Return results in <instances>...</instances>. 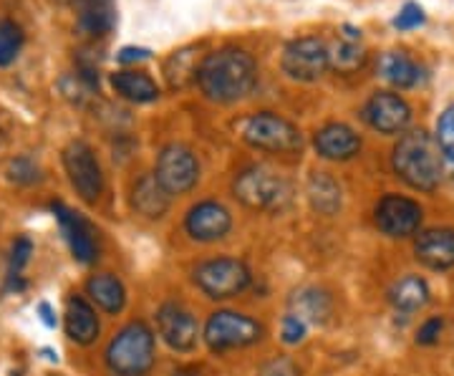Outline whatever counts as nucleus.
Here are the masks:
<instances>
[{
    "label": "nucleus",
    "mask_w": 454,
    "mask_h": 376,
    "mask_svg": "<svg viewBox=\"0 0 454 376\" xmlns=\"http://www.w3.org/2000/svg\"><path fill=\"white\" fill-rule=\"evenodd\" d=\"M255 82H258V64L243 49L212 51L197 66V83L202 94L220 104L247 97Z\"/></svg>",
    "instance_id": "1"
},
{
    "label": "nucleus",
    "mask_w": 454,
    "mask_h": 376,
    "mask_svg": "<svg viewBox=\"0 0 454 376\" xmlns=\"http://www.w3.org/2000/svg\"><path fill=\"white\" fill-rule=\"evenodd\" d=\"M394 172L402 180L422 192L437 190L442 180V162H439V149L432 142V137L424 129L406 131L399 139V145L394 147Z\"/></svg>",
    "instance_id": "2"
},
{
    "label": "nucleus",
    "mask_w": 454,
    "mask_h": 376,
    "mask_svg": "<svg viewBox=\"0 0 454 376\" xmlns=\"http://www.w3.org/2000/svg\"><path fill=\"white\" fill-rule=\"evenodd\" d=\"M106 364L116 376H145L154 366V333L145 321H131L112 339Z\"/></svg>",
    "instance_id": "3"
},
{
    "label": "nucleus",
    "mask_w": 454,
    "mask_h": 376,
    "mask_svg": "<svg viewBox=\"0 0 454 376\" xmlns=\"http://www.w3.org/2000/svg\"><path fill=\"white\" fill-rule=\"evenodd\" d=\"M235 197L250 210H283L291 200V187L268 167H247L235 177Z\"/></svg>",
    "instance_id": "4"
},
{
    "label": "nucleus",
    "mask_w": 454,
    "mask_h": 376,
    "mask_svg": "<svg viewBox=\"0 0 454 376\" xmlns=\"http://www.w3.org/2000/svg\"><path fill=\"white\" fill-rule=\"evenodd\" d=\"M243 139L250 147L270 154H293L303 147V137L298 127L273 112L250 116L243 124Z\"/></svg>",
    "instance_id": "5"
},
{
    "label": "nucleus",
    "mask_w": 454,
    "mask_h": 376,
    "mask_svg": "<svg viewBox=\"0 0 454 376\" xmlns=\"http://www.w3.org/2000/svg\"><path fill=\"white\" fill-rule=\"evenodd\" d=\"M250 268L238 258H215L195 268V286L215 301L243 294L250 286Z\"/></svg>",
    "instance_id": "6"
},
{
    "label": "nucleus",
    "mask_w": 454,
    "mask_h": 376,
    "mask_svg": "<svg viewBox=\"0 0 454 376\" xmlns=\"http://www.w3.org/2000/svg\"><path fill=\"white\" fill-rule=\"evenodd\" d=\"M262 333H265V328L245 313L217 311L212 313L207 326H205V344L220 354V351H230V349L258 344Z\"/></svg>",
    "instance_id": "7"
},
{
    "label": "nucleus",
    "mask_w": 454,
    "mask_h": 376,
    "mask_svg": "<svg viewBox=\"0 0 454 376\" xmlns=\"http://www.w3.org/2000/svg\"><path fill=\"white\" fill-rule=\"evenodd\" d=\"M154 180L162 184V190L169 197L190 192L200 180V162L195 152L182 145H167L157 157Z\"/></svg>",
    "instance_id": "8"
},
{
    "label": "nucleus",
    "mask_w": 454,
    "mask_h": 376,
    "mask_svg": "<svg viewBox=\"0 0 454 376\" xmlns=\"http://www.w3.org/2000/svg\"><path fill=\"white\" fill-rule=\"evenodd\" d=\"M64 167L71 187L82 195V200L97 202L104 192V175L94 149L86 142H71L64 149Z\"/></svg>",
    "instance_id": "9"
},
{
    "label": "nucleus",
    "mask_w": 454,
    "mask_h": 376,
    "mask_svg": "<svg viewBox=\"0 0 454 376\" xmlns=\"http://www.w3.org/2000/svg\"><path fill=\"white\" fill-rule=\"evenodd\" d=\"M328 46L316 35L295 38L283 53V71L293 82H318L328 71Z\"/></svg>",
    "instance_id": "10"
},
{
    "label": "nucleus",
    "mask_w": 454,
    "mask_h": 376,
    "mask_svg": "<svg viewBox=\"0 0 454 376\" xmlns=\"http://www.w3.org/2000/svg\"><path fill=\"white\" fill-rule=\"evenodd\" d=\"M376 225L389 238L414 235L422 225V208L402 195H387L376 205Z\"/></svg>",
    "instance_id": "11"
},
{
    "label": "nucleus",
    "mask_w": 454,
    "mask_h": 376,
    "mask_svg": "<svg viewBox=\"0 0 454 376\" xmlns=\"http://www.w3.org/2000/svg\"><path fill=\"white\" fill-rule=\"evenodd\" d=\"M157 328L164 344L175 351H192L200 341V326L195 316L179 303H164L157 311Z\"/></svg>",
    "instance_id": "12"
},
{
    "label": "nucleus",
    "mask_w": 454,
    "mask_h": 376,
    "mask_svg": "<svg viewBox=\"0 0 454 376\" xmlns=\"http://www.w3.org/2000/svg\"><path fill=\"white\" fill-rule=\"evenodd\" d=\"M364 119L372 129L381 131V134H399L406 129V124L411 119V109L399 94L376 91L364 106Z\"/></svg>",
    "instance_id": "13"
},
{
    "label": "nucleus",
    "mask_w": 454,
    "mask_h": 376,
    "mask_svg": "<svg viewBox=\"0 0 454 376\" xmlns=\"http://www.w3.org/2000/svg\"><path fill=\"white\" fill-rule=\"evenodd\" d=\"M53 213L59 217V225L64 230L66 243L71 247L74 258L79 262H94L98 258V243L94 228L83 220L82 215L68 210L64 202H53Z\"/></svg>",
    "instance_id": "14"
},
{
    "label": "nucleus",
    "mask_w": 454,
    "mask_h": 376,
    "mask_svg": "<svg viewBox=\"0 0 454 376\" xmlns=\"http://www.w3.org/2000/svg\"><path fill=\"white\" fill-rule=\"evenodd\" d=\"M184 228L190 232V238H195L200 243H215L220 238H225L230 228H232V215L227 213V208H223L220 202H200L195 205L187 220Z\"/></svg>",
    "instance_id": "15"
},
{
    "label": "nucleus",
    "mask_w": 454,
    "mask_h": 376,
    "mask_svg": "<svg viewBox=\"0 0 454 376\" xmlns=\"http://www.w3.org/2000/svg\"><path fill=\"white\" fill-rule=\"evenodd\" d=\"M417 261L424 262L432 270H447L454 265V230L434 228L424 230L417 238Z\"/></svg>",
    "instance_id": "16"
},
{
    "label": "nucleus",
    "mask_w": 454,
    "mask_h": 376,
    "mask_svg": "<svg viewBox=\"0 0 454 376\" xmlns=\"http://www.w3.org/2000/svg\"><path fill=\"white\" fill-rule=\"evenodd\" d=\"M313 145L318 149V154L325 160H336V162H346L351 157H356L361 149V139L351 127L346 124H325L324 129H318Z\"/></svg>",
    "instance_id": "17"
},
{
    "label": "nucleus",
    "mask_w": 454,
    "mask_h": 376,
    "mask_svg": "<svg viewBox=\"0 0 454 376\" xmlns=\"http://www.w3.org/2000/svg\"><path fill=\"white\" fill-rule=\"evenodd\" d=\"M64 324L68 339L82 346L94 344L98 336V328H101L98 326L97 311L83 301L82 295H71V298L66 301Z\"/></svg>",
    "instance_id": "18"
},
{
    "label": "nucleus",
    "mask_w": 454,
    "mask_h": 376,
    "mask_svg": "<svg viewBox=\"0 0 454 376\" xmlns=\"http://www.w3.org/2000/svg\"><path fill=\"white\" fill-rule=\"evenodd\" d=\"M131 205L139 215H145L149 220H157L169 210V195L164 192L162 184L154 180V175H145L131 187Z\"/></svg>",
    "instance_id": "19"
},
{
    "label": "nucleus",
    "mask_w": 454,
    "mask_h": 376,
    "mask_svg": "<svg viewBox=\"0 0 454 376\" xmlns=\"http://www.w3.org/2000/svg\"><path fill=\"white\" fill-rule=\"evenodd\" d=\"M381 79H387L396 89H411L422 82V68L414 59H409L404 51H389L384 53L381 64H379Z\"/></svg>",
    "instance_id": "20"
},
{
    "label": "nucleus",
    "mask_w": 454,
    "mask_h": 376,
    "mask_svg": "<svg viewBox=\"0 0 454 376\" xmlns=\"http://www.w3.org/2000/svg\"><path fill=\"white\" fill-rule=\"evenodd\" d=\"M366 61V51L361 46V31L346 26L340 33V41L336 49H328V64L333 66L340 74H354Z\"/></svg>",
    "instance_id": "21"
},
{
    "label": "nucleus",
    "mask_w": 454,
    "mask_h": 376,
    "mask_svg": "<svg viewBox=\"0 0 454 376\" xmlns=\"http://www.w3.org/2000/svg\"><path fill=\"white\" fill-rule=\"evenodd\" d=\"M86 294L91 295V301L97 303L98 309L104 313H116L124 309L127 303V291H124V283L112 276V273H98L94 278L86 283Z\"/></svg>",
    "instance_id": "22"
},
{
    "label": "nucleus",
    "mask_w": 454,
    "mask_h": 376,
    "mask_svg": "<svg viewBox=\"0 0 454 376\" xmlns=\"http://www.w3.org/2000/svg\"><path fill=\"white\" fill-rule=\"evenodd\" d=\"M333 311L331 295L318 288H303L291 298V316H298L306 326L309 324H325Z\"/></svg>",
    "instance_id": "23"
},
{
    "label": "nucleus",
    "mask_w": 454,
    "mask_h": 376,
    "mask_svg": "<svg viewBox=\"0 0 454 376\" xmlns=\"http://www.w3.org/2000/svg\"><path fill=\"white\" fill-rule=\"evenodd\" d=\"M114 91L134 104H149L160 98V86L142 71H116L112 76Z\"/></svg>",
    "instance_id": "24"
},
{
    "label": "nucleus",
    "mask_w": 454,
    "mask_h": 376,
    "mask_svg": "<svg viewBox=\"0 0 454 376\" xmlns=\"http://www.w3.org/2000/svg\"><path fill=\"white\" fill-rule=\"evenodd\" d=\"M391 306L402 313H414L427 306L429 301V286L427 280L419 276H406V278L396 280L391 288Z\"/></svg>",
    "instance_id": "25"
},
{
    "label": "nucleus",
    "mask_w": 454,
    "mask_h": 376,
    "mask_svg": "<svg viewBox=\"0 0 454 376\" xmlns=\"http://www.w3.org/2000/svg\"><path fill=\"white\" fill-rule=\"evenodd\" d=\"M310 205L321 215H336L340 208V190L324 172H316L309 182Z\"/></svg>",
    "instance_id": "26"
},
{
    "label": "nucleus",
    "mask_w": 454,
    "mask_h": 376,
    "mask_svg": "<svg viewBox=\"0 0 454 376\" xmlns=\"http://www.w3.org/2000/svg\"><path fill=\"white\" fill-rule=\"evenodd\" d=\"M82 28L89 35H104L114 28V0H83Z\"/></svg>",
    "instance_id": "27"
},
{
    "label": "nucleus",
    "mask_w": 454,
    "mask_h": 376,
    "mask_svg": "<svg viewBox=\"0 0 454 376\" xmlns=\"http://www.w3.org/2000/svg\"><path fill=\"white\" fill-rule=\"evenodd\" d=\"M197 66L195 64V53L192 49H182L175 51L172 56H169V61L164 66V74H167V82L172 89H182V86H187V83L197 79Z\"/></svg>",
    "instance_id": "28"
},
{
    "label": "nucleus",
    "mask_w": 454,
    "mask_h": 376,
    "mask_svg": "<svg viewBox=\"0 0 454 376\" xmlns=\"http://www.w3.org/2000/svg\"><path fill=\"white\" fill-rule=\"evenodd\" d=\"M20 49H23V31H20V26L13 23V20H8V18H0V66L13 64Z\"/></svg>",
    "instance_id": "29"
},
{
    "label": "nucleus",
    "mask_w": 454,
    "mask_h": 376,
    "mask_svg": "<svg viewBox=\"0 0 454 376\" xmlns=\"http://www.w3.org/2000/svg\"><path fill=\"white\" fill-rule=\"evenodd\" d=\"M437 145L442 154L454 164V104L444 109V114L437 121Z\"/></svg>",
    "instance_id": "30"
},
{
    "label": "nucleus",
    "mask_w": 454,
    "mask_h": 376,
    "mask_svg": "<svg viewBox=\"0 0 454 376\" xmlns=\"http://www.w3.org/2000/svg\"><path fill=\"white\" fill-rule=\"evenodd\" d=\"M11 177L20 184H33V182L41 180V169L31 157H18L11 162Z\"/></svg>",
    "instance_id": "31"
},
{
    "label": "nucleus",
    "mask_w": 454,
    "mask_h": 376,
    "mask_svg": "<svg viewBox=\"0 0 454 376\" xmlns=\"http://www.w3.org/2000/svg\"><path fill=\"white\" fill-rule=\"evenodd\" d=\"M424 8L419 3H406L404 8L399 11V16L394 18V26L399 31H411V28H419L424 23Z\"/></svg>",
    "instance_id": "32"
},
{
    "label": "nucleus",
    "mask_w": 454,
    "mask_h": 376,
    "mask_svg": "<svg viewBox=\"0 0 454 376\" xmlns=\"http://www.w3.org/2000/svg\"><path fill=\"white\" fill-rule=\"evenodd\" d=\"M31 253H33V243L31 238H18L16 243H13V253H11V273L18 276L20 270H23V265L31 261Z\"/></svg>",
    "instance_id": "33"
},
{
    "label": "nucleus",
    "mask_w": 454,
    "mask_h": 376,
    "mask_svg": "<svg viewBox=\"0 0 454 376\" xmlns=\"http://www.w3.org/2000/svg\"><path fill=\"white\" fill-rule=\"evenodd\" d=\"M280 336H283V341L286 344H301L303 339H306V324L298 318V316H286L283 318V331H280Z\"/></svg>",
    "instance_id": "34"
},
{
    "label": "nucleus",
    "mask_w": 454,
    "mask_h": 376,
    "mask_svg": "<svg viewBox=\"0 0 454 376\" xmlns=\"http://www.w3.org/2000/svg\"><path fill=\"white\" fill-rule=\"evenodd\" d=\"M258 376H298V369L293 366V361L276 359L265 364L258 372Z\"/></svg>",
    "instance_id": "35"
},
{
    "label": "nucleus",
    "mask_w": 454,
    "mask_h": 376,
    "mask_svg": "<svg viewBox=\"0 0 454 376\" xmlns=\"http://www.w3.org/2000/svg\"><path fill=\"white\" fill-rule=\"evenodd\" d=\"M442 326H444V321L442 318H429L422 328H419V333H417V344L429 346L434 344L439 339V333H442Z\"/></svg>",
    "instance_id": "36"
},
{
    "label": "nucleus",
    "mask_w": 454,
    "mask_h": 376,
    "mask_svg": "<svg viewBox=\"0 0 454 376\" xmlns=\"http://www.w3.org/2000/svg\"><path fill=\"white\" fill-rule=\"evenodd\" d=\"M146 59H149V51L146 49L127 46V49L119 51V61H121V64H134V61H146Z\"/></svg>",
    "instance_id": "37"
},
{
    "label": "nucleus",
    "mask_w": 454,
    "mask_h": 376,
    "mask_svg": "<svg viewBox=\"0 0 454 376\" xmlns=\"http://www.w3.org/2000/svg\"><path fill=\"white\" fill-rule=\"evenodd\" d=\"M38 311H41V318H43V324H46V326H56V318H53V313H51L49 303H41V306H38Z\"/></svg>",
    "instance_id": "38"
},
{
    "label": "nucleus",
    "mask_w": 454,
    "mask_h": 376,
    "mask_svg": "<svg viewBox=\"0 0 454 376\" xmlns=\"http://www.w3.org/2000/svg\"><path fill=\"white\" fill-rule=\"evenodd\" d=\"M175 376H200V372H195V369H177Z\"/></svg>",
    "instance_id": "39"
},
{
    "label": "nucleus",
    "mask_w": 454,
    "mask_h": 376,
    "mask_svg": "<svg viewBox=\"0 0 454 376\" xmlns=\"http://www.w3.org/2000/svg\"><path fill=\"white\" fill-rule=\"evenodd\" d=\"M59 3H64V5H82L83 0H59Z\"/></svg>",
    "instance_id": "40"
}]
</instances>
